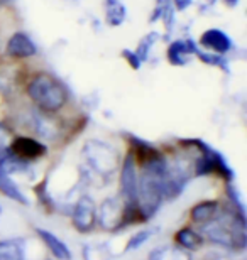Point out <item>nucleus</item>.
Segmentation results:
<instances>
[{
    "label": "nucleus",
    "instance_id": "nucleus-16",
    "mask_svg": "<svg viewBox=\"0 0 247 260\" xmlns=\"http://www.w3.org/2000/svg\"><path fill=\"white\" fill-rule=\"evenodd\" d=\"M154 233V230H143V232H139L138 235H134L132 238L129 240L127 243V247H125V250L130 252V250H135V248H139L143 243H146L149 240V237Z\"/></svg>",
    "mask_w": 247,
    "mask_h": 260
},
{
    "label": "nucleus",
    "instance_id": "nucleus-12",
    "mask_svg": "<svg viewBox=\"0 0 247 260\" xmlns=\"http://www.w3.org/2000/svg\"><path fill=\"white\" fill-rule=\"evenodd\" d=\"M25 245L20 238H9L0 242V253L9 260H25Z\"/></svg>",
    "mask_w": 247,
    "mask_h": 260
},
{
    "label": "nucleus",
    "instance_id": "nucleus-18",
    "mask_svg": "<svg viewBox=\"0 0 247 260\" xmlns=\"http://www.w3.org/2000/svg\"><path fill=\"white\" fill-rule=\"evenodd\" d=\"M0 260H9V258H7V257H4L2 253H0Z\"/></svg>",
    "mask_w": 247,
    "mask_h": 260
},
{
    "label": "nucleus",
    "instance_id": "nucleus-15",
    "mask_svg": "<svg viewBox=\"0 0 247 260\" xmlns=\"http://www.w3.org/2000/svg\"><path fill=\"white\" fill-rule=\"evenodd\" d=\"M83 258L85 260H108L110 253L107 245L103 243H92V245L83 247Z\"/></svg>",
    "mask_w": 247,
    "mask_h": 260
},
{
    "label": "nucleus",
    "instance_id": "nucleus-4",
    "mask_svg": "<svg viewBox=\"0 0 247 260\" xmlns=\"http://www.w3.org/2000/svg\"><path fill=\"white\" fill-rule=\"evenodd\" d=\"M97 223V205L90 196H83L78 200L73 210V225L80 233L93 230Z\"/></svg>",
    "mask_w": 247,
    "mask_h": 260
},
{
    "label": "nucleus",
    "instance_id": "nucleus-13",
    "mask_svg": "<svg viewBox=\"0 0 247 260\" xmlns=\"http://www.w3.org/2000/svg\"><path fill=\"white\" fill-rule=\"evenodd\" d=\"M176 242H178V247L185 248V250H197V248L202 245L203 238L198 235L197 232L190 230V228H183L175 235Z\"/></svg>",
    "mask_w": 247,
    "mask_h": 260
},
{
    "label": "nucleus",
    "instance_id": "nucleus-3",
    "mask_svg": "<svg viewBox=\"0 0 247 260\" xmlns=\"http://www.w3.org/2000/svg\"><path fill=\"white\" fill-rule=\"evenodd\" d=\"M97 220L103 230H119L120 226L130 223V206L120 196L107 198L97 211Z\"/></svg>",
    "mask_w": 247,
    "mask_h": 260
},
{
    "label": "nucleus",
    "instance_id": "nucleus-7",
    "mask_svg": "<svg viewBox=\"0 0 247 260\" xmlns=\"http://www.w3.org/2000/svg\"><path fill=\"white\" fill-rule=\"evenodd\" d=\"M5 53L14 59H28L38 53V48L28 34L15 32L10 36L5 44Z\"/></svg>",
    "mask_w": 247,
    "mask_h": 260
},
{
    "label": "nucleus",
    "instance_id": "nucleus-19",
    "mask_svg": "<svg viewBox=\"0 0 247 260\" xmlns=\"http://www.w3.org/2000/svg\"><path fill=\"white\" fill-rule=\"evenodd\" d=\"M0 213H2V208H0Z\"/></svg>",
    "mask_w": 247,
    "mask_h": 260
},
{
    "label": "nucleus",
    "instance_id": "nucleus-8",
    "mask_svg": "<svg viewBox=\"0 0 247 260\" xmlns=\"http://www.w3.org/2000/svg\"><path fill=\"white\" fill-rule=\"evenodd\" d=\"M200 43H202L205 49L213 51V53H220V54L227 53V51L232 48V41H230L229 36L220 29H208L207 32H203Z\"/></svg>",
    "mask_w": 247,
    "mask_h": 260
},
{
    "label": "nucleus",
    "instance_id": "nucleus-6",
    "mask_svg": "<svg viewBox=\"0 0 247 260\" xmlns=\"http://www.w3.org/2000/svg\"><path fill=\"white\" fill-rule=\"evenodd\" d=\"M135 157L130 152L125 157L122 164V174H120V183H122V198L129 206H138L135 203V193H138V171H135Z\"/></svg>",
    "mask_w": 247,
    "mask_h": 260
},
{
    "label": "nucleus",
    "instance_id": "nucleus-5",
    "mask_svg": "<svg viewBox=\"0 0 247 260\" xmlns=\"http://www.w3.org/2000/svg\"><path fill=\"white\" fill-rule=\"evenodd\" d=\"M7 152L12 155V157L28 164V162H31V160L43 157V155L46 154V147H44V144L38 142L36 139L17 137V139H14L12 144H10Z\"/></svg>",
    "mask_w": 247,
    "mask_h": 260
},
{
    "label": "nucleus",
    "instance_id": "nucleus-14",
    "mask_svg": "<svg viewBox=\"0 0 247 260\" xmlns=\"http://www.w3.org/2000/svg\"><path fill=\"white\" fill-rule=\"evenodd\" d=\"M0 193H4L7 198H10V200L22 203V205L28 203L25 196L20 193V189L17 188V184H15L12 179H10L9 174L2 173V171H0Z\"/></svg>",
    "mask_w": 247,
    "mask_h": 260
},
{
    "label": "nucleus",
    "instance_id": "nucleus-2",
    "mask_svg": "<svg viewBox=\"0 0 247 260\" xmlns=\"http://www.w3.org/2000/svg\"><path fill=\"white\" fill-rule=\"evenodd\" d=\"M81 155L92 173L98 176V179L102 181H108L110 176H114L119 168L117 150L110 147L108 144L100 142V140H88L83 145Z\"/></svg>",
    "mask_w": 247,
    "mask_h": 260
},
{
    "label": "nucleus",
    "instance_id": "nucleus-9",
    "mask_svg": "<svg viewBox=\"0 0 247 260\" xmlns=\"http://www.w3.org/2000/svg\"><path fill=\"white\" fill-rule=\"evenodd\" d=\"M36 232H38V235L41 237V240H43V242L46 243L48 250H49L58 260H71V252H70V248H68V247L65 245V243H63L56 235H52V233L48 232V230H43V228H36Z\"/></svg>",
    "mask_w": 247,
    "mask_h": 260
},
{
    "label": "nucleus",
    "instance_id": "nucleus-17",
    "mask_svg": "<svg viewBox=\"0 0 247 260\" xmlns=\"http://www.w3.org/2000/svg\"><path fill=\"white\" fill-rule=\"evenodd\" d=\"M4 155H5V147H4V135H2V130H0V166H2Z\"/></svg>",
    "mask_w": 247,
    "mask_h": 260
},
{
    "label": "nucleus",
    "instance_id": "nucleus-11",
    "mask_svg": "<svg viewBox=\"0 0 247 260\" xmlns=\"http://www.w3.org/2000/svg\"><path fill=\"white\" fill-rule=\"evenodd\" d=\"M149 260H193L191 253L181 247H159L151 252Z\"/></svg>",
    "mask_w": 247,
    "mask_h": 260
},
{
    "label": "nucleus",
    "instance_id": "nucleus-1",
    "mask_svg": "<svg viewBox=\"0 0 247 260\" xmlns=\"http://www.w3.org/2000/svg\"><path fill=\"white\" fill-rule=\"evenodd\" d=\"M29 100L43 113H56L66 107L70 93L66 86L49 73H38L31 78L25 88Z\"/></svg>",
    "mask_w": 247,
    "mask_h": 260
},
{
    "label": "nucleus",
    "instance_id": "nucleus-10",
    "mask_svg": "<svg viewBox=\"0 0 247 260\" xmlns=\"http://www.w3.org/2000/svg\"><path fill=\"white\" fill-rule=\"evenodd\" d=\"M218 203L217 201H202L191 208V220L195 223H208L215 216H218Z\"/></svg>",
    "mask_w": 247,
    "mask_h": 260
}]
</instances>
